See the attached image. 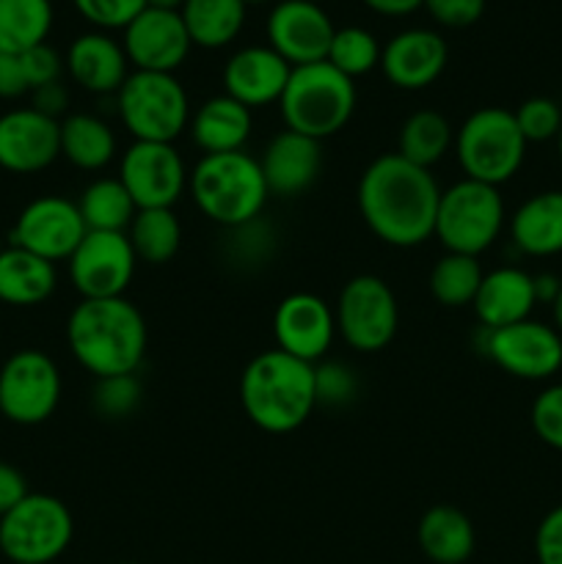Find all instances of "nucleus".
<instances>
[{
    "instance_id": "48",
    "label": "nucleus",
    "mask_w": 562,
    "mask_h": 564,
    "mask_svg": "<svg viewBox=\"0 0 562 564\" xmlns=\"http://www.w3.org/2000/svg\"><path fill=\"white\" fill-rule=\"evenodd\" d=\"M22 94H31V86H28L20 55L0 53V99H17Z\"/></svg>"
},
{
    "instance_id": "17",
    "label": "nucleus",
    "mask_w": 562,
    "mask_h": 564,
    "mask_svg": "<svg viewBox=\"0 0 562 564\" xmlns=\"http://www.w3.org/2000/svg\"><path fill=\"white\" fill-rule=\"evenodd\" d=\"M127 61L138 72H169L174 75L191 55V33L182 22L180 11L147 9L125 28L121 39Z\"/></svg>"
},
{
    "instance_id": "29",
    "label": "nucleus",
    "mask_w": 562,
    "mask_h": 564,
    "mask_svg": "<svg viewBox=\"0 0 562 564\" xmlns=\"http://www.w3.org/2000/svg\"><path fill=\"white\" fill-rule=\"evenodd\" d=\"M119 152L114 127L94 113H69L61 119V158L80 171H102Z\"/></svg>"
},
{
    "instance_id": "3",
    "label": "nucleus",
    "mask_w": 562,
    "mask_h": 564,
    "mask_svg": "<svg viewBox=\"0 0 562 564\" xmlns=\"http://www.w3.org/2000/svg\"><path fill=\"white\" fill-rule=\"evenodd\" d=\"M237 391L248 422L270 435L295 433L317 408L314 364L287 356L279 347L246 364Z\"/></svg>"
},
{
    "instance_id": "16",
    "label": "nucleus",
    "mask_w": 562,
    "mask_h": 564,
    "mask_svg": "<svg viewBox=\"0 0 562 564\" xmlns=\"http://www.w3.org/2000/svg\"><path fill=\"white\" fill-rule=\"evenodd\" d=\"M334 33L328 11L312 0H279L268 14V44L290 66L328 58Z\"/></svg>"
},
{
    "instance_id": "15",
    "label": "nucleus",
    "mask_w": 562,
    "mask_h": 564,
    "mask_svg": "<svg viewBox=\"0 0 562 564\" xmlns=\"http://www.w3.org/2000/svg\"><path fill=\"white\" fill-rule=\"evenodd\" d=\"M77 202L64 196H39L22 207L11 229V246L25 248L47 262H66L86 237Z\"/></svg>"
},
{
    "instance_id": "49",
    "label": "nucleus",
    "mask_w": 562,
    "mask_h": 564,
    "mask_svg": "<svg viewBox=\"0 0 562 564\" xmlns=\"http://www.w3.org/2000/svg\"><path fill=\"white\" fill-rule=\"evenodd\" d=\"M367 9L383 17H408L417 9H424V0H364Z\"/></svg>"
},
{
    "instance_id": "26",
    "label": "nucleus",
    "mask_w": 562,
    "mask_h": 564,
    "mask_svg": "<svg viewBox=\"0 0 562 564\" xmlns=\"http://www.w3.org/2000/svg\"><path fill=\"white\" fill-rule=\"evenodd\" d=\"M187 130H191L193 143L204 154L242 152V147L251 138L253 116L251 108L231 99L229 94H218V97H209L207 102L198 105Z\"/></svg>"
},
{
    "instance_id": "38",
    "label": "nucleus",
    "mask_w": 562,
    "mask_h": 564,
    "mask_svg": "<svg viewBox=\"0 0 562 564\" xmlns=\"http://www.w3.org/2000/svg\"><path fill=\"white\" fill-rule=\"evenodd\" d=\"M516 124L527 143H543L551 138H560L562 132V110L549 97H529L512 110Z\"/></svg>"
},
{
    "instance_id": "11",
    "label": "nucleus",
    "mask_w": 562,
    "mask_h": 564,
    "mask_svg": "<svg viewBox=\"0 0 562 564\" xmlns=\"http://www.w3.org/2000/svg\"><path fill=\"white\" fill-rule=\"evenodd\" d=\"M61 389V372L47 352L36 347L17 350L0 367V413L11 424L36 427L55 413Z\"/></svg>"
},
{
    "instance_id": "31",
    "label": "nucleus",
    "mask_w": 562,
    "mask_h": 564,
    "mask_svg": "<svg viewBox=\"0 0 562 564\" xmlns=\"http://www.w3.org/2000/svg\"><path fill=\"white\" fill-rule=\"evenodd\" d=\"M455 147V130L439 110H413L397 135V154L419 169H433Z\"/></svg>"
},
{
    "instance_id": "47",
    "label": "nucleus",
    "mask_w": 562,
    "mask_h": 564,
    "mask_svg": "<svg viewBox=\"0 0 562 564\" xmlns=\"http://www.w3.org/2000/svg\"><path fill=\"white\" fill-rule=\"evenodd\" d=\"M28 494H31V490H28L25 474H22L20 468L11 466V463L0 460V518H3L6 512L14 510Z\"/></svg>"
},
{
    "instance_id": "57",
    "label": "nucleus",
    "mask_w": 562,
    "mask_h": 564,
    "mask_svg": "<svg viewBox=\"0 0 562 564\" xmlns=\"http://www.w3.org/2000/svg\"><path fill=\"white\" fill-rule=\"evenodd\" d=\"M121 564H138V562H121Z\"/></svg>"
},
{
    "instance_id": "33",
    "label": "nucleus",
    "mask_w": 562,
    "mask_h": 564,
    "mask_svg": "<svg viewBox=\"0 0 562 564\" xmlns=\"http://www.w3.org/2000/svg\"><path fill=\"white\" fill-rule=\"evenodd\" d=\"M53 28L50 0H0V53L22 55L44 44Z\"/></svg>"
},
{
    "instance_id": "14",
    "label": "nucleus",
    "mask_w": 562,
    "mask_h": 564,
    "mask_svg": "<svg viewBox=\"0 0 562 564\" xmlns=\"http://www.w3.org/2000/svg\"><path fill=\"white\" fill-rule=\"evenodd\" d=\"M119 180L138 209H174L191 174L174 143L132 141L121 154Z\"/></svg>"
},
{
    "instance_id": "9",
    "label": "nucleus",
    "mask_w": 562,
    "mask_h": 564,
    "mask_svg": "<svg viewBox=\"0 0 562 564\" xmlns=\"http://www.w3.org/2000/svg\"><path fill=\"white\" fill-rule=\"evenodd\" d=\"M75 538L69 507L50 494H28L0 518V554L11 564H53Z\"/></svg>"
},
{
    "instance_id": "10",
    "label": "nucleus",
    "mask_w": 562,
    "mask_h": 564,
    "mask_svg": "<svg viewBox=\"0 0 562 564\" xmlns=\"http://www.w3.org/2000/svg\"><path fill=\"white\" fill-rule=\"evenodd\" d=\"M336 336H342L350 350L380 352L395 341L400 328L397 295L378 275H353L339 290L334 303Z\"/></svg>"
},
{
    "instance_id": "54",
    "label": "nucleus",
    "mask_w": 562,
    "mask_h": 564,
    "mask_svg": "<svg viewBox=\"0 0 562 564\" xmlns=\"http://www.w3.org/2000/svg\"><path fill=\"white\" fill-rule=\"evenodd\" d=\"M556 154H560V163H562V132L560 138H556Z\"/></svg>"
},
{
    "instance_id": "32",
    "label": "nucleus",
    "mask_w": 562,
    "mask_h": 564,
    "mask_svg": "<svg viewBox=\"0 0 562 564\" xmlns=\"http://www.w3.org/2000/svg\"><path fill=\"white\" fill-rule=\"evenodd\" d=\"M77 209L88 231H127L138 207L119 176H99L83 187Z\"/></svg>"
},
{
    "instance_id": "22",
    "label": "nucleus",
    "mask_w": 562,
    "mask_h": 564,
    "mask_svg": "<svg viewBox=\"0 0 562 564\" xmlns=\"http://www.w3.org/2000/svg\"><path fill=\"white\" fill-rule=\"evenodd\" d=\"M259 165H262L270 196L295 198L317 182L320 169H323V149L314 138L281 130L268 141Z\"/></svg>"
},
{
    "instance_id": "45",
    "label": "nucleus",
    "mask_w": 562,
    "mask_h": 564,
    "mask_svg": "<svg viewBox=\"0 0 562 564\" xmlns=\"http://www.w3.org/2000/svg\"><path fill=\"white\" fill-rule=\"evenodd\" d=\"M534 560L538 564H562V505L549 510L534 532Z\"/></svg>"
},
{
    "instance_id": "46",
    "label": "nucleus",
    "mask_w": 562,
    "mask_h": 564,
    "mask_svg": "<svg viewBox=\"0 0 562 564\" xmlns=\"http://www.w3.org/2000/svg\"><path fill=\"white\" fill-rule=\"evenodd\" d=\"M31 108L39 110L42 116H47V119L61 121L64 116H69V91H66V86L61 80L33 88Z\"/></svg>"
},
{
    "instance_id": "53",
    "label": "nucleus",
    "mask_w": 562,
    "mask_h": 564,
    "mask_svg": "<svg viewBox=\"0 0 562 564\" xmlns=\"http://www.w3.org/2000/svg\"><path fill=\"white\" fill-rule=\"evenodd\" d=\"M246 6H262V3H270V0H242Z\"/></svg>"
},
{
    "instance_id": "55",
    "label": "nucleus",
    "mask_w": 562,
    "mask_h": 564,
    "mask_svg": "<svg viewBox=\"0 0 562 564\" xmlns=\"http://www.w3.org/2000/svg\"><path fill=\"white\" fill-rule=\"evenodd\" d=\"M6 251V246H3V240H0V253H3Z\"/></svg>"
},
{
    "instance_id": "2",
    "label": "nucleus",
    "mask_w": 562,
    "mask_h": 564,
    "mask_svg": "<svg viewBox=\"0 0 562 564\" xmlns=\"http://www.w3.org/2000/svg\"><path fill=\"white\" fill-rule=\"evenodd\" d=\"M147 319L127 297L80 301L66 319L69 352L97 380L136 375L147 356Z\"/></svg>"
},
{
    "instance_id": "24",
    "label": "nucleus",
    "mask_w": 562,
    "mask_h": 564,
    "mask_svg": "<svg viewBox=\"0 0 562 564\" xmlns=\"http://www.w3.org/2000/svg\"><path fill=\"white\" fill-rule=\"evenodd\" d=\"M66 72L91 94H116L130 75L125 47L105 31L80 33L64 55Z\"/></svg>"
},
{
    "instance_id": "25",
    "label": "nucleus",
    "mask_w": 562,
    "mask_h": 564,
    "mask_svg": "<svg viewBox=\"0 0 562 564\" xmlns=\"http://www.w3.org/2000/svg\"><path fill=\"white\" fill-rule=\"evenodd\" d=\"M507 231L523 257L545 259L562 253V191L529 196L507 220Z\"/></svg>"
},
{
    "instance_id": "56",
    "label": "nucleus",
    "mask_w": 562,
    "mask_h": 564,
    "mask_svg": "<svg viewBox=\"0 0 562 564\" xmlns=\"http://www.w3.org/2000/svg\"><path fill=\"white\" fill-rule=\"evenodd\" d=\"M312 3H323V0H312Z\"/></svg>"
},
{
    "instance_id": "19",
    "label": "nucleus",
    "mask_w": 562,
    "mask_h": 564,
    "mask_svg": "<svg viewBox=\"0 0 562 564\" xmlns=\"http://www.w3.org/2000/svg\"><path fill=\"white\" fill-rule=\"evenodd\" d=\"M61 158V121L39 110L14 108L0 116V169L39 174Z\"/></svg>"
},
{
    "instance_id": "4",
    "label": "nucleus",
    "mask_w": 562,
    "mask_h": 564,
    "mask_svg": "<svg viewBox=\"0 0 562 564\" xmlns=\"http://www.w3.org/2000/svg\"><path fill=\"white\" fill-rule=\"evenodd\" d=\"M198 213L224 229L262 218L270 191L262 165L248 152L202 154L187 180Z\"/></svg>"
},
{
    "instance_id": "40",
    "label": "nucleus",
    "mask_w": 562,
    "mask_h": 564,
    "mask_svg": "<svg viewBox=\"0 0 562 564\" xmlns=\"http://www.w3.org/2000/svg\"><path fill=\"white\" fill-rule=\"evenodd\" d=\"M231 231L229 253L231 259H237V264H246V268H257V264L268 262V257L275 248V235L262 218L251 220V224H242Z\"/></svg>"
},
{
    "instance_id": "36",
    "label": "nucleus",
    "mask_w": 562,
    "mask_h": 564,
    "mask_svg": "<svg viewBox=\"0 0 562 564\" xmlns=\"http://www.w3.org/2000/svg\"><path fill=\"white\" fill-rule=\"evenodd\" d=\"M380 42L361 25H347L336 28L334 39H331L328 47V64L334 69H339L342 75H347L350 80L356 77L369 75L372 69L380 66Z\"/></svg>"
},
{
    "instance_id": "50",
    "label": "nucleus",
    "mask_w": 562,
    "mask_h": 564,
    "mask_svg": "<svg viewBox=\"0 0 562 564\" xmlns=\"http://www.w3.org/2000/svg\"><path fill=\"white\" fill-rule=\"evenodd\" d=\"M560 286H562V279H556L554 273L534 275V297H538V303L551 306L556 297V292H560Z\"/></svg>"
},
{
    "instance_id": "27",
    "label": "nucleus",
    "mask_w": 562,
    "mask_h": 564,
    "mask_svg": "<svg viewBox=\"0 0 562 564\" xmlns=\"http://www.w3.org/2000/svg\"><path fill=\"white\" fill-rule=\"evenodd\" d=\"M55 284L58 270L47 259L17 246H6L0 253V303L6 306H39L53 295Z\"/></svg>"
},
{
    "instance_id": "37",
    "label": "nucleus",
    "mask_w": 562,
    "mask_h": 564,
    "mask_svg": "<svg viewBox=\"0 0 562 564\" xmlns=\"http://www.w3.org/2000/svg\"><path fill=\"white\" fill-rule=\"evenodd\" d=\"M143 389L136 375H114V378L97 380L91 394L94 413L108 422H121L130 419L141 408Z\"/></svg>"
},
{
    "instance_id": "13",
    "label": "nucleus",
    "mask_w": 562,
    "mask_h": 564,
    "mask_svg": "<svg viewBox=\"0 0 562 564\" xmlns=\"http://www.w3.org/2000/svg\"><path fill=\"white\" fill-rule=\"evenodd\" d=\"M66 264L80 301H105L125 297L136 275L138 257L127 240V231H86Z\"/></svg>"
},
{
    "instance_id": "5",
    "label": "nucleus",
    "mask_w": 562,
    "mask_h": 564,
    "mask_svg": "<svg viewBox=\"0 0 562 564\" xmlns=\"http://www.w3.org/2000/svg\"><path fill=\"white\" fill-rule=\"evenodd\" d=\"M356 83L334 69L328 61H317V64L292 66L279 108L287 130L323 141L345 130L356 113Z\"/></svg>"
},
{
    "instance_id": "41",
    "label": "nucleus",
    "mask_w": 562,
    "mask_h": 564,
    "mask_svg": "<svg viewBox=\"0 0 562 564\" xmlns=\"http://www.w3.org/2000/svg\"><path fill=\"white\" fill-rule=\"evenodd\" d=\"M77 14L97 31H125L143 9L147 0H72Z\"/></svg>"
},
{
    "instance_id": "1",
    "label": "nucleus",
    "mask_w": 562,
    "mask_h": 564,
    "mask_svg": "<svg viewBox=\"0 0 562 564\" xmlns=\"http://www.w3.org/2000/svg\"><path fill=\"white\" fill-rule=\"evenodd\" d=\"M441 185L428 169L408 163L397 152L375 158L356 187L358 215L380 242L417 248L435 235Z\"/></svg>"
},
{
    "instance_id": "23",
    "label": "nucleus",
    "mask_w": 562,
    "mask_h": 564,
    "mask_svg": "<svg viewBox=\"0 0 562 564\" xmlns=\"http://www.w3.org/2000/svg\"><path fill=\"white\" fill-rule=\"evenodd\" d=\"M534 306H538L534 275L523 268H512V264L485 273L477 297L472 303L479 325L488 330L523 323V319L532 317Z\"/></svg>"
},
{
    "instance_id": "42",
    "label": "nucleus",
    "mask_w": 562,
    "mask_h": 564,
    "mask_svg": "<svg viewBox=\"0 0 562 564\" xmlns=\"http://www.w3.org/2000/svg\"><path fill=\"white\" fill-rule=\"evenodd\" d=\"M534 435L551 449L562 452V383L545 386L532 402L529 413Z\"/></svg>"
},
{
    "instance_id": "28",
    "label": "nucleus",
    "mask_w": 562,
    "mask_h": 564,
    "mask_svg": "<svg viewBox=\"0 0 562 564\" xmlns=\"http://www.w3.org/2000/svg\"><path fill=\"white\" fill-rule=\"evenodd\" d=\"M417 540L422 554L433 564H463L472 560L477 532L463 510L452 505H435L419 521Z\"/></svg>"
},
{
    "instance_id": "35",
    "label": "nucleus",
    "mask_w": 562,
    "mask_h": 564,
    "mask_svg": "<svg viewBox=\"0 0 562 564\" xmlns=\"http://www.w3.org/2000/svg\"><path fill=\"white\" fill-rule=\"evenodd\" d=\"M483 264L477 257H463V253H444L430 270V295L446 308L472 306L483 284Z\"/></svg>"
},
{
    "instance_id": "21",
    "label": "nucleus",
    "mask_w": 562,
    "mask_h": 564,
    "mask_svg": "<svg viewBox=\"0 0 562 564\" xmlns=\"http://www.w3.org/2000/svg\"><path fill=\"white\" fill-rule=\"evenodd\" d=\"M290 75L292 66L270 44H251L226 61L224 94L251 110L264 108L279 102Z\"/></svg>"
},
{
    "instance_id": "52",
    "label": "nucleus",
    "mask_w": 562,
    "mask_h": 564,
    "mask_svg": "<svg viewBox=\"0 0 562 564\" xmlns=\"http://www.w3.org/2000/svg\"><path fill=\"white\" fill-rule=\"evenodd\" d=\"M185 0H147V6L152 9H169V11H180Z\"/></svg>"
},
{
    "instance_id": "39",
    "label": "nucleus",
    "mask_w": 562,
    "mask_h": 564,
    "mask_svg": "<svg viewBox=\"0 0 562 564\" xmlns=\"http://www.w3.org/2000/svg\"><path fill=\"white\" fill-rule=\"evenodd\" d=\"M314 394L323 408H347L358 397V378L342 361L314 364Z\"/></svg>"
},
{
    "instance_id": "51",
    "label": "nucleus",
    "mask_w": 562,
    "mask_h": 564,
    "mask_svg": "<svg viewBox=\"0 0 562 564\" xmlns=\"http://www.w3.org/2000/svg\"><path fill=\"white\" fill-rule=\"evenodd\" d=\"M551 325H554V328L562 334V286H560V292H556L554 303H551Z\"/></svg>"
},
{
    "instance_id": "7",
    "label": "nucleus",
    "mask_w": 562,
    "mask_h": 564,
    "mask_svg": "<svg viewBox=\"0 0 562 564\" xmlns=\"http://www.w3.org/2000/svg\"><path fill=\"white\" fill-rule=\"evenodd\" d=\"M116 110L136 141L152 143H174L193 116L185 86L169 72L132 69L116 91Z\"/></svg>"
},
{
    "instance_id": "30",
    "label": "nucleus",
    "mask_w": 562,
    "mask_h": 564,
    "mask_svg": "<svg viewBox=\"0 0 562 564\" xmlns=\"http://www.w3.org/2000/svg\"><path fill=\"white\" fill-rule=\"evenodd\" d=\"M246 11L242 0H185L180 14L196 47L220 50L240 36Z\"/></svg>"
},
{
    "instance_id": "20",
    "label": "nucleus",
    "mask_w": 562,
    "mask_h": 564,
    "mask_svg": "<svg viewBox=\"0 0 562 564\" xmlns=\"http://www.w3.org/2000/svg\"><path fill=\"white\" fill-rule=\"evenodd\" d=\"M450 47L444 36L428 28H408L395 33L380 50V72L402 91H422L433 86L446 69Z\"/></svg>"
},
{
    "instance_id": "6",
    "label": "nucleus",
    "mask_w": 562,
    "mask_h": 564,
    "mask_svg": "<svg viewBox=\"0 0 562 564\" xmlns=\"http://www.w3.org/2000/svg\"><path fill=\"white\" fill-rule=\"evenodd\" d=\"M505 226L507 209L499 187L463 176L461 182L441 191L433 237L446 253L479 259L499 240Z\"/></svg>"
},
{
    "instance_id": "12",
    "label": "nucleus",
    "mask_w": 562,
    "mask_h": 564,
    "mask_svg": "<svg viewBox=\"0 0 562 564\" xmlns=\"http://www.w3.org/2000/svg\"><path fill=\"white\" fill-rule=\"evenodd\" d=\"M483 356L518 380H551L562 369V334L540 319L483 328Z\"/></svg>"
},
{
    "instance_id": "18",
    "label": "nucleus",
    "mask_w": 562,
    "mask_h": 564,
    "mask_svg": "<svg viewBox=\"0 0 562 564\" xmlns=\"http://www.w3.org/2000/svg\"><path fill=\"white\" fill-rule=\"evenodd\" d=\"M275 347L301 361L320 364L336 339L334 306L314 292H292L273 312Z\"/></svg>"
},
{
    "instance_id": "44",
    "label": "nucleus",
    "mask_w": 562,
    "mask_h": 564,
    "mask_svg": "<svg viewBox=\"0 0 562 564\" xmlns=\"http://www.w3.org/2000/svg\"><path fill=\"white\" fill-rule=\"evenodd\" d=\"M424 9L439 25L468 28L483 17L485 0H424Z\"/></svg>"
},
{
    "instance_id": "34",
    "label": "nucleus",
    "mask_w": 562,
    "mask_h": 564,
    "mask_svg": "<svg viewBox=\"0 0 562 564\" xmlns=\"http://www.w3.org/2000/svg\"><path fill=\"white\" fill-rule=\"evenodd\" d=\"M138 262L165 264L182 246V224L174 209H138L127 229Z\"/></svg>"
},
{
    "instance_id": "8",
    "label": "nucleus",
    "mask_w": 562,
    "mask_h": 564,
    "mask_svg": "<svg viewBox=\"0 0 562 564\" xmlns=\"http://www.w3.org/2000/svg\"><path fill=\"white\" fill-rule=\"evenodd\" d=\"M527 147L512 110L479 108L466 116L452 149L466 180L499 187L521 171Z\"/></svg>"
},
{
    "instance_id": "43",
    "label": "nucleus",
    "mask_w": 562,
    "mask_h": 564,
    "mask_svg": "<svg viewBox=\"0 0 562 564\" xmlns=\"http://www.w3.org/2000/svg\"><path fill=\"white\" fill-rule=\"evenodd\" d=\"M20 61H22V69H25L31 91L39 86H47V83L61 80V72L66 69V64H64V58H61L58 50L50 47L47 42L25 50V53L20 55Z\"/></svg>"
}]
</instances>
